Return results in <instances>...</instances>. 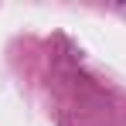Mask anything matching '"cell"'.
Instances as JSON below:
<instances>
[]
</instances>
